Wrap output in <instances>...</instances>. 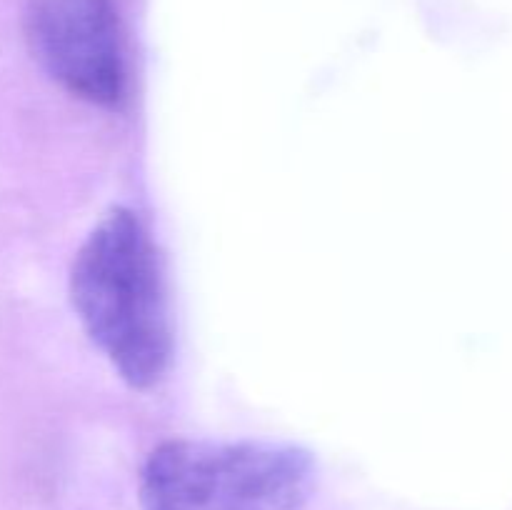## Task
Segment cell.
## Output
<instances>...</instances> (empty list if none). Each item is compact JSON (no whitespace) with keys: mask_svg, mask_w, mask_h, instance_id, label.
Returning <instances> with one entry per match:
<instances>
[{"mask_svg":"<svg viewBox=\"0 0 512 510\" xmlns=\"http://www.w3.org/2000/svg\"><path fill=\"white\" fill-rule=\"evenodd\" d=\"M70 298L93 343L120 378L145 390L173 353L160 260L138 215L113 208L75 255Z\"/></svg>","mask_w":512,"mask_h":510,"instance_id":"obj_1","label":"cell"},{"mask_svg":"<svg viewBox=\"0 0 512 510\" xmlns=\"http://www.w3.org/2000/svg\"><path fill=\"white\" fill-rule=\"evenodd\" d=\"M315 465L283 443L168 440L140 473V510H303Z\"/></svg>","mask_w":512,"mask_h":510,"instance_id":"obj_2","label":"cell"},{"mask_svg":"<svg viewBox=\"0 0 512 510\" xmlns=\"http://www.w3.org/2000/svg\"><path fill=\"white\" fill-rule=\"evenodd\" d=\"M23 25L30 53L55 83L90 105H123L128 68L113 0H28Z\"/></svg>","mask_w":512,"mask_h":510,"instance_id":"obj_3","label":"cell"}]
</instances>
